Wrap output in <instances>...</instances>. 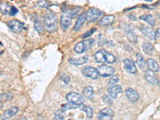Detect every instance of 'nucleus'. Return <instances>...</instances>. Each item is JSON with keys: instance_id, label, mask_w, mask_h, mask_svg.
Segmentation results:
<instances>
[{"instance_id": "11", "label": "nucleus", "mask_w": 160, "mask_h": 120, "mask_svg": "<svg viewBox=\"0 0 160 120\" xmlns=\"http://www.w3.org/2000/svg\"><path fill=\"white\" fill-rule=\"evenodd\" d=\"M8 26L15 33H18L24 29V24L18 20H11L8 22Z\"/></svg>"}, {"instance_id": "18", "label": "nucleus", "mask_w": 160, "mask_h": 120, "mask_svg": "<svg viewBox=\"0 0 160 120\" xmlns=\"http://www.w3.org/2000/svg\"><path fill=\"white\" fill-rule=\"evenodd\" d=\"M114 20H115V15H105L103 18L100 19L98 25L102 26V27H103V26H109L113 23Z\"/></svg>"}, {"instance_id": "38", "label": "nucleus", "mask_w": 160, "mask_h": 120, "mask_svg": "<svg viewBox=\"0 0 160 120\" xmlns=\"http://www.w3.org/2000/svg\"><path fill=\"white\" fill-rule=\"evenodd\" d=\"M0 75H1V71H0Z\"/></svg>"}, {"instance_id": "32", "label": "nucleus", "mask_w": 160, "mask_h": 120, "mask_svg": "<svg viewBox=\"0 0 160 120\" xmlns=\"http://www.w3.org/2000/svg\"><path fill=\"white\" fill-rule=\"evenodd\" d=\"M78 108V106L74 105V104L69 102V103H67V104H65V105L62 106V109H63L62 111H65V110L73 109V108Z\"/></svg>"}, {"instance_id": "10", "label": "nucleus", "mask_w": 160, "mask_h": 120, "mask_svg": "<svg viewBox=\"0 0 160 120\" xmlns=\"http://www.w3.org/2000/svg\"><path fill=\"white\" fill-rule=\"evenodd\" d=\"M71 19H72V17L71 15V13H70V10L62 14V17H61V22H60L62 29L67 30L69 28V26L71 23Z\"/></svg>"}, {"instance_id": "17", "label": "nucleus", "mask_w": 160, "mask_h": 120, "mask_svg": "<svg viewBox=\"0 0 160 120\" xmlns=\"http://www.w3.org/2000/svg\"><path fill=\"white\" fill-rule=\"evenodd\" d=\"M88 58H89V56H88V55H84V56L80 57V58H70L69 62L71 64V65L80 66L88 62Z\"/></svg>"}, {"instance_id": "37", "label": "nucleus", "mask_w": 160, "mask_h": 120, "mask_svg": "<svg viewBox=\"0 0 160 120\" xmlns=\"http://www.w3.org/2000/svg\"><path fill=\"white\" fill-rule=\"evenodd\" d=\"M18 9H17L16 8H15V7H13V6H11V11H10V14L9 15H12V16H14V15H15L18 13Z\"/></svg>"}, {"instance_id": "9", "label": "nucleus", "mask_w": 160, "mask_h": 120, "mask_svg": "<svg viewBox=\"0 0 160 120\" xmlns=\"http://www.w3.org/2000/svg\"><path fill=\"white\" fill-rule=\"evenodd\" d=\"M123 67L125 71L129 74L134 75L137 73L136 66L135 65V62L131 58H125L123 60Z\"/></svg>"}, {"instance_id": "16", "label": "nucleus", "mask_w": 160, "mask_h": 120, "mask_svg": "<svg viewBox=\"0 0 160 120\" xmlns=\"http://www.w3.org/2000/svg\"><path fill=\"white\" fill-rule=\"evenodd\" d=\"M144 75H145L146 80L150 84H151V85H156V84H158V78H157L156 75H155V72H153L151 70L148 69L145 71Z\"/></svg>"}, {"instance_id": "34", "label": "nucleus", "mask_w": 160, "mask_h": 120, "mask_svg": "<svg viewBox=\"0 0 160 120\" xmlns=\"http://www.w3.org/2000/svg\"><path fill=\"white\" fill-rule=\"evenodd\" d=\"M60 78L62 81H63L64 84H68L70 82V77L68 75H65V74H62V75H60Z\"/></svg>"}, {"instance_id": "29", "label": "nucleus", "mask_w": 160, "mask_h": 120, "mask_svg": "<svg viewBox=\"0 0 160 120\" xmlns=\"http://www.w3.org/2000/svg\"><path fill=\"white\" fill-rule=\"evenodd\" d=\"M82 111L86 113L87 117H88V118H92L94 111H93V109L91 107H90V106H85V107H83V108H82Z\"/></svg>"}, {"instance_id": "6", "label": "nucleus", "mask_w": 160, "mask_h": 120, "mask_svg": "<svg viewBox=\"0 0 160 120\" xmlns=\"http://www.w3.org/2000/svg\"><path fill=\"white\" fill-rule=\"evenodd\" d=\"M97 71H98V75L106 78V77L112 76L114 75L115 68L108 65H101L97 68Z\"/></svg>"}, {"instance_id": "8", "label": "nucleus", "mask_w": 160, "mask_h": 120, "mask_svg": "<svg viewBox=\"0 0 160 120\" xmlns=\"http://www.w3.org/2000/svg\"><path fill=\"white\" fill-rule=\"evenodd\" d=\"M98 118L99 120H113L114 111L109 108H104L98 112Z\"/></svg>"}, {"instance_id": "20", "label": "nucleus", "mask_w": 160, "mask_h": 120, "mask_svg": "<svg viewBox=\"0 0 160 120\" xmlns=\"http://www.w3.org/2000/svg\"><path fill=\"white\" fill-rule=\"evenodd\" d=\"M147 66L148 67L149 70H151L153 72H157V71H159V65L153 58H148V60H147Z\"/></svg>"}, {"instance_id": "2", "label": "nucleus", "mask_w": 160, "mask_h": 120, "mask_svg": "<svg viewBox=\"0 0 160 120\" xmlns=\"http://www.w3.org/2000/svg\"><path fill=\"white\" fill-rule=\"evenodd\" d=\"M44 24L47 31L52 33L57 30V24H58V18L57 15L52 11H48L46 13L44 16Z\"/></svg>"}, {"instance_id": "13", "label": "nucleus", "mask_w": 160, "mask_h": 120, "mask_svg": "<svg viewBox=\"0 0 160 120\" xmlns=\"http://www.w3.org/2000/svg\"><path fill=\"white\" fill-rule=\"evenodd\" d=\"M18 112V108L17 107H11V108L8 109L4 112L3 115L0 116V120H8L13 118L17 115Z\"/></svg>"}, {"instance_id": "36", "label": "nucleus", "mask_w": 160, "mask_h": 120, "mask_svg": "<svg viewBox=\"0 0 160 120\" xmlns=\"http://www.w3.org/2000/svg\"><path fill=\"white\" fill-rule=\"evenodd\" d=\"M38 4L41 8H48L49 6V2L48 1H38Z\"/></svg>"}, {"instance_id": "14", "label": "nucleus", "mask_w": 160, "mask_h": 120, "mask_svg": "<svg viewBox=\"0 0 160 120\" xmlns=\"http://www.w3.org/2000/svg\"><path fill=\"white\" fill-rule=\"evenodd\" d=\"M140 30H141L142 34H143L145 36L148 37L149 39L151 40L156 39V34L155 33V31H153L152 28H151L150 27H148V26H146V25H142L141 27H140Z\"/></svg>"}, {"instance_id": "26", "label": "nucleus", "mask_w": 160, "mask_h": 120, "mask_svg": "<svg viewBox=\"0 0 160 120\" xmlns=\"http://www.w3.org/2000/svg\"><path fill=\"white\" fill-rule=\"evenodd\" d=\"M11 9V7L8 2H1L0 3V11H2V13H3L4 15L10 14Z\"/></svg>"}, {"instance_id": "33", "label": "nucleus", "mask_w": 160, "mask_h": 120, "mask_svg": "<svg viewBox=\"0 0 160 120\" xmlns=\"http://www.w3.org/2000/svg\"><path fill=\"white\" fill-rule=\"evenodd\" d=\"M61 112H62L61 110H59V111L55 112V118H54V120H63L64 119V116L61 114Z\"/></svg>"}, {"instance_id": "39", "label": "nucleus", "mask_w": 160, "mask_h": 120, "mask_svg": "<svg viewBox=\"0 0 160 120\" xmlns=\"http://www.w3.org/2000/svg\"><path fill=\"white\" fill-rule=\"evenodd\" d=\"M159 58H160V57H159Z\"/></svg>"}, {"instance_id": "5", "label": "nucleus", "mask_w": 160, "mask_h": 120, "mask_svg": "<svg viewBox=\"0 0 160 120\" xmlns=\"http://www.w3.org/2000/svg\"><path fill=\"white\" fill-rule=\"evenodd\" d=\"M66 99L68 100V102H71L74 105L78 106V107L84 103V98H82V95L76 92L68 93L67 96H66Z\"/></svg>"}, {"instance_id": "27", "label": "nucleus", "mask_w": 160, "mask_h": 120, "mask_svg": "<svg viewBox=\"0 0 160 120\" xmlns=\"http://www.w3.org/2000/svg\"><path fill=\"white\" fill-rule=\"evenodd\" d=\"M13 94L11 92H6L3 94H1L0 95V102H4L6 101H8V100H11V98H13Z\"/></svg>"}, {"instance_id": "3", "label": "nucleus", "mask_w": 160, "mask_h": 120, "mask_svg": "<svg viewBox=\"0 0 160 120\" xmlns=\"http://www.w3.org/2000/svg\"><path fill=\"white\" fill-rule=\"evenodd\" d=\"M95 44V39L94 38H88L85 39L82 42H79L75 45V51L77 54H82V53L88 51V50L91 49Z\"/></svg>"}, {"instance_id": "31", "label": "nucleus", "mask_w": 160, "mask_h": 120, "mask_svg": "<svg viewBox=\"0 0 160 120\" xmlns=\"http://www.w3.org/2000/svg\"><path fill=\"white\" fill-rule=\"evenodd\" d=\"M80 10H81V8H79V7H75V8H74L73 9L70 10V13H71V17H72V18H75V17L78 15V12L80 11Z\"/></svg>"}, {"instance_id": "1", "label": "nucleus", "mask_w": 160, "mask_h": 120, "mask_svg": "<svg viewBox=\"0 0 160 120\" xmlns=\"http://www.w3.org/2000/svg\"><path fill=\"white\" fill-rule=\"evenodd\" d=\"M94 58L97 62H101V63L112 64L116 60L115 55L103 49L97 51L94 55Z\"/></svg>"}, {"instance_id": "30", "label": "nucleus", "mask_w": 160, "mask_h": 120, "mask_svg": "<svg viewBox=\"0 0 160 120\" xmlns=\"http://www.w3.org/2000/svg\"><path fill=\"white\" fill-rule=\"evenodd\" d=\"M118 75H114V76H111V78H110L109 82H108V86L109 87H113V86H115V83H117V82L118 81Z\"/></svg>"}, {"instance_id": "35", "label": "nucleus", "mask_w": 160, "mask_h": 120, "mask_svg": "<svg viewBox=\"0 0 160 120\" xmlns=\"http://www.w3.org/2000/svg\"><path fill=\"white\" fill-rule=\"evenodd\" d=\"M95 31H96V29H95V28H94V29L90 30V31H88V32H86L85 34H84V35H82V38H88V37L91 36V35H92L93 33L95 32Z\"/></svg>"}, {"instance_id": "12", "label": "nucleus", "mask_w": 160, "mask_h": 120, "mask_svg": "<svg viewBox=\"0 0 160 120\" xmlns=\"http://www.w3.org/2000/svg\"><path fill=\"white\" fill-rule=\"evenodd\" d=\"M125 94L130 102H131L132 103H135L139 99V95L138 94V92L132 88H128L126 90Z\"/></svg>"}, {"instance_id": "28", "label": "nucleus", "mask_w": 160, "mask_h": 120, "mask_svg": "<svg viewBox=\"0 0 160 120\" xmlns=\"http://www.w3.org/2000/svg\"><path fill=\"white\" fill-rule=\"evenodd\" d=\"M34 24H35V29L36 30L39 34H42V33L43 32V26H42V23L41 22V21H40L38 18H35Z\"/></svg>"}, {"instance_id": "7", "label": "nucleus", "mask_w": 160, "mask_h": 120, "mask_svg": "<svg viewBox=\"0 0 160 120\" xmlns=\"http://www.w3.org/2000/svg\"><path fill=\"white\" fill-rule=\"evenodd\" d=\"M82 73L86 77L91 78V79H97L98 78V73L96 68H92V67H84L82 68Z\"/></svg>"}, {"instance_id": "22", "label": "nucleus", "mask_w": 160, "mask_h": 120, "mask_svg": "<svg viewBox=\"0 0 160 120\" xmlns=\"http://www.w3.org/2000/svg\"><path fill=\"white\" fill-rule=\"evenodd\" d=\"M139 18L141 20H143L145 21L146 22H148L150 26L151 27H154L155 24V19L154 18V16L151 15H141L139 17Z\"/></svg>"}, {"instance_id": "15", "label": "nucleus", "mask_w": 160, "mask_h": 120, "mask_svg": "<svg viewBox=\"0 0 160 120\" xmlns=\"http://www.w3.org/2000/svg\"><path fill=\"white\" fill-rule=\"evenodd\" d=\"M122 87L119 85L113 86V87L109 88L108 89V94H109L110 97H111V98H113V99L116 98L117 97H118V95L122 93Z\"/></svg>"}, {"instance_id": "25", "label": "nucleus", "mask_w": 160, "mask_h": 120, "mask_svg": "<svg viewBox=\"0 0 160 120\" xmlns=\"http://www.w3.org/2000/svg\"><path fill=\"white\" fill-rule=\"evenodd\" d=\"M142 49L147 55H152L153 52H154V47L149 42H144L143 45H142Z\"/></svg>"}, {"instance_id": "19", "label": "nucleus", "mask_w": 160, "mask_h": 120, "mask_svg": "<svg viewBox=\"0 0 160 120\" xmlns=\"http://www.w3.org/2000/svg\"><path fill=\"white\" fill-rule=\"evenodd\" d=\"M86 20H87V15H86V13H82V14H81L78 16V19H77L76 23H75V27H74V31H78L80 28H82L84 22H86Z\"/></svg>"}, {"instance_id": "21", "label": "nucleus", "mask_w": 160, "mask_h": 120, "mask_svg": "<svg viewBox=\"0 0 160 120\" xmlns=\"http://www.w3.org/2000/svg\"><path fill=\"white\" fill-rule=\"evenodd\" d=\"M133 28H131V26L130 27H127L125 28V33H126V35L128 37V39L131 41V42H137V39H138V37L137 35H135V33L133 32L132 31Z\"/></svg>"}, {"instance_id": "23", "label": "nucleus", "mask_w": 160, "mask_h": 120, "mask_svg": "<svg viewBox=\"0 0 160 120\" xmlns=\"http://www.w3.org/2000/svg\"><path fill=\"white\" fill-rule=\"evenodd\" d=\"M136 62L140 69H144L147 66V62L144 59V57L140 53L136 54Z\"/></svg>"}, {"instance_id": "4", "label": "nucleus", "mask_w": 160, "mask_h": 120, "mask_svg": "<svg viewBox=\"0 0 160 120\" xmlns=\"http://www.w3.org/2000/svg\"><path fill=\"white\" fill-rule=\"evenodd\" d=\"M86 15H87V20L88 22H96L102 18V16L103 15V12L97 8H92L88 10V12L86 13Z\"/></svg>"}, {"instance_id": "24", "label": "nucleus", "mask_w": 160, "mask_h": 120, "mask_svg": "<svg viewBox=\"0 0 160 120\" xmlns=\"http://www.w3.org/2000/svg\"><path fill=\"white\" fill-rule=\"evenodd\" d=\"M82 93H83L84 97H86L88 99H91V98H93V96H94V89H93L92 87L88 86V87L84 88Z\"/></svg>"}]
</instances>
